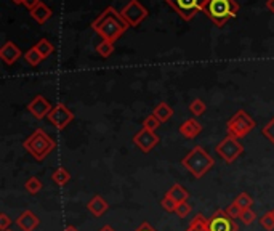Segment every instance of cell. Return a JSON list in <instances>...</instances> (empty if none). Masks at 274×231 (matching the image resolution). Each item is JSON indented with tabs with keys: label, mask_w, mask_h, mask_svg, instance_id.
I'll return each mask as SVG.
<instances>
[{
	"label": "cell",
	"mask_w": 274,
	"mask_h": 231,
	"mask_svg": "<svg viewBox=\"0 0 274 231\" xmlns=\"http://www.w3.org/2000/svg\"><path fill=\"white\" fill-rule=\"evenodd\" d=\"M24 60H26V63H28L29 66H37V64L42 63L43 57L39 53V50H37L36 47H32V48H29V50L24 53Z\"/></svg>",
	"instance_id": "603a6c76"
},
{
	"label": "cell",
	"mask_w": 274,
	"mask_h": 231,
	"mask_svg": "<svg viewBox=\"0 0 274 231\" xmlns=\"http://www.w3.org/2000/svg\"><path fill=\"white\" fill-rule=\"evenodd\" d=\"M162 122L160 120L154 116V114H151V116H148L145 120H143V127L145 129H148V130H151V132H156L157 129H159V125H160Z\"/></svg>",
	"instance_id": "83f0119b"
},
{
	"label": "cell",
	"mask_w": 274,
	"mask_h": 231,
	"mask_svg": "<svg viewBox=\"0 0 274 231\" xmlns=\"http://www.w3.org/2000/svg\"><path fill=\"white\" fill-rule=\"evenodd\" d=\"M120 15H122L125 23L130 28H135L141 23V21L148 18L149 12L146 10V7H143L138 2V0H130V2L120 10Z\"/></svg>",
	"instance_id": "ba28073f"
},
{
	"label": "cell",
	"mask_w": 274,
	"mask_h": 231,
	"mask_svg": "<svg viewBox=\"0 0 274 231\" xmlns=\"http://www.w3.org/2000/svg\"><path fill=\"white\" fill-rule=\"evenodd\" d=\"M166 194H169L177 204L188 202V199H189V193H188V190L183 188V186H181L180 183H175Z\"/></svg>",
	"instance_id": "ac0fdd59"
},
{
	"label": "cell",
	"mask_w": 274,
	"mask_h": 231,
	"mask_svg": "<svg viewBox=\"0 0 274 231\" xmlns=\"http://www.w3.org/2000/svg\"><path fill=\"white\" fill-rule=\"evenodd\" d=\"M225 211H226V214H228L229 217H231V218H239L240 214H242V209H240L234 201H233L231 204H229V206H226Z\"/></svg>",
	"instance_id": "1f68e13d"
},
{
	"label": "cell",
	"mask_w": 274,
	"mask_h": 231,
	"mask_svg": "<svg viewBox=\"0 0 274 231\" xmlns=\"http://www.w3.org/2000/svg\"><path fill=\"white\" fill-rule=\"evenodd\" d=\"M181 166L188 170L194 178L199 180L207 172L212 170V167L215 166V161L202 146H194L181 159Z\"/></svg>",
	"instance_id": "3957f363"
},
{
	"label": "cell",
	"mask_w": 274,
	"mask_h": 231,
	"mask_svg": "<svg viewBox=\"0 0 274 231\" xmlns=\"http://www.w3.org/2000/svg\"><path fill=\"white\" fill-rule=\"evenodd\" d=\"M215 151L218 152V156H220L225 162L231 164V162H234L240 156V154L244 152V146L240 145L237 138L228 135L220 143H218Z\"/></svg>",
	"instance_id": "52a82bcc"
},
{
	"label": "cell",
	"mask_w": 274,
	"mask_h": 231,
	"mask_svg": "<svg viewBox=\"0 0 274 231\" xmlns=\"http://www.w3.org/2000/svg\"><path fill=\"white\" fill-rule=\"evenodd\" d=\"M98 231H116L111 225H104V226H101L100 229H98Z\"/></svg>",
	"instance_id": "f35d334b"
},
{
	"label": "cell",
	"mask_w": 274,
	"mask_h": 231,
	"mask_svg": "<svg viewBox=\"0 0 274 231\" xmlns=\"http://www.w3.org/2000/svg\"><path fill=\"white\" fill-rule=\"evenodd\" d=\"M260 223H261L263 228L268 229V231L274 229V218H272V215H271L269 212H266L265 215L260 218Z\"/></svg>",
	"instance_id": "d6a6232c"
},
{
	"label": "cell",
	"mask_w": 274,
	"mask_h": 231,
	"mask_svg": "<svg viewBox=\"0 0 274 231\" xmlns=\"http://www.w3.org/2000/svg\"><path fill=\"white\" fill-rule=\"evenodd\" d=\"M87 209H89V212L95 217H103L107 211H109V204L106 199H103V197L100 194H95L92 199L89 201V204H87Z\"/></svg>",
	"instance_id": "9a60e30c"
},
{
	"label": "cell",
	"mask_w": 274,
	"mask_h": 231,
	"mask_svg": "<svg viewBox=\"0 0 274 231\" xmlns=\"http://www.w3.org/2000/svg\"><path fill=\"white\" fill-rule=\"evenodd\" d=\"M205 109H207V106H205V103L201 100V98H196V100H193V103L189 105V111H191L193 116H201V114H204Z\"/></svg>",
	"instance_id": "4316f807"
},
{
	"label": "cell",
	"mask_w": 274,
	"mask_h": 231,
	"mask_svg": "<svg viewBox=\"0 0 274 231\" xmlns=\"http://www.w3.org/2000/svg\"><path fill=\"white\" fill-rule=\"evenodd\" d=\"M63 231H79L77 228H75V226H72V225H69V226H66Z\"/></svg>",
	"instance_id": "ab89813d"
},
{
	"label": "cell",
	"mask_w": 274,
	"mask_h": 231,
	"mask_svg": "<svg viewBox=\"0 0 274 231\" xmlns=\"http://www.w3.org/2000/svg\"><path fill=\"white\" fill-rule=\"evenodd\" d=\"M12 222H13V220L10 218L5 212L0 214V231H5V229H8V226L12 225Z\"/></svg>",
	"instance_id": "e575fe53"
},
{
	"label": "cell",
	"mask_w": 274,
	"mask_h": 231,
	"mask_svg": "<svg viewBox=\"0 0 274 231\" xmlns=\"http://www.w3.org/2000/svg\"><path fill=\"white\" fill-rule=\"evenodd\" d=\"M159 135L156 134V132H151L148 129H141L140 132H136L135 137H133V143H135V146L138 149H141L143 152H149L151 149H154L157 145H159Z\"/></svg>",
	"instance_id": "8fae6325"
},
{
	"label": "cell",
	"mask_w": 274,
	"mask_h": 231,
	"mask_svg": "<svg viewBox=\"0 0 274 231\" xmlns=\"http://www.w3.org/2000/svg\"><path fill=\"white\" fill-rule=\"evenodd\" d=\"M269 214L272 215V218H274V209H271V211H269Z\"/></svg>",
	"instance_id": "b9f144b4"
},
{
	"label": "cell",
	"mask_w": 274,
	"mask_h": 231,
	"mask_svg": "<svg viewBox=\"0 0 274 231\" xmlns=\"http://www.w3.org/2000/svg\"><path fill=\"white\" fill-rule=\"evenodd\" d=\"M255 129V120L252 119L244 109L237 111L231 119L226 122V132L229 137H234V138H244L247 137L252 130Z\"/></svg>",
	"instance_id": "5b68a950"
},
{
	"label": "cell",
	"mask_w": 274,
	"mask_h": 231,
	"mask_svg": "<svg viewBox=\"0 0 274 231\" xmlns=\"http://www.w3.org/2000/svg\"><path fill=\"white\" fill-rule=\"evenodd\" d=\"M135 231H157V229H156L154 226H151L148 222H143V223H141Z\"/></svg>",
	"instance_id": "8d00e7d4"
},
{
	"label": "cell",
	"mask_w": 274,
	"mask_h": 231,
	"mask_svg": "<svg viewBox=\"0 0 274 231\" xmlns=\"http://www.w3.org/2000/svg\"><path fill=\"white\" fill-rule=\"evenodd\" d=\"M16 225L21 231H34L40 225V220L32 211H24L16 218Z\"/></svg>",
	"instance_id": "5bb4252c"
},
{
	"label": "cell",
	"mask_w": 274,
	"mask_h": 231,
	"mask_svg": "<svg viewBox=\"0 0 274 231\" xmlns=\"http://www.w3.org/2000/svg\"><path fill=\"white\" fill-rule=\"evenodd\" d=\"M23 148L31 154L36 161H45L51 151L57 149V141H54L45 130L37 129L23 141Z\"/></svg>",
	"instance_id": "7a4b0ae2"
},
{
	"label": "cell",
	"mask_w": 274,
	"mask_h": 231,
	"mask_svg": "<svg viewBox=\"0 0 274 231\" xmlns=\"http://www.w3.org/2000/svg\"><path fill=\"white\" fill-rule=\"evenodd\" d=\"M5 231H12V229H5Z\"/></svg>",
	"instance_id": "7bdbcfd3"
},
{
	"label": "cell",
	"mask_w": 274,
	"mask_h": 231,
	"mask_svg": "<svg viewBox=\"0 0 274 231\" xmlns=\"http://www.w3.org/2000/svg\"><path fill=\"white\" fill-rule=\"evenodd\" d=\"M175 214H177L180 218H184V217H188L191 214V206L188 202H183V204H178L177 207V211H175Z\"/></svg>",
	"instance_id": "836d02e7"
},
{
	"label": "cell",
	"mask_w": 274,
	"mask_h": 231,
	"mask_svg": "<svg viewBox=\"0 0 274 231\" xmlns=\"http://www.w3.org/2000/svg\"><path fill=\"white\" fill-rule=\"evenodd\" d=\"M207 228L209 231H239L234 218H231L225 209H218L210 218H207Z\"/></svg>",
	"instance_id": "9c48e42d"
},
{
	"label": "cell",
	"mask_w": 274,
	"mask_h": 231,
	"mask_svg": "<svg viewBox=\"0 0 274 231\" xmlns=\"http://www.w3.org/2000/svg\"><path fill=\"white\" fill-rule=\"evenodd\" d=\"M39 4H40V0H24V4H23V5L31 12V10H34Z\"/></svg>",
	"instance_id": "d590c367"
},
{
	"label": "cell",
	"mask_w": 274,
	"mask_h": 231,
	"mask_svg": "<svg viewBox=\"0 0 274 231\" xmlns=\"http://www.w3.org/2000/svg\"><path fill=\"white\" fill-rule=\"evenodd\" d=\"M51 180L54 185H58V186H64V185H68L69 180H71V173L69 170H66L64 167H58V169H54L53 173H51Z\"/></svg>",
	"instance_id": "ffe728a7"
},
{
	"label": "cell",
	"mask_w": 274,
	"mask_h": 231,
	"mask_svg": "<svg viewBox=\"0 0 274 231\" xmlns=\"http://www.w3.org/2000/svg\"><path fill=\"white\" fill-rule=\"evenodd\" d=\"M160 206H162L163 211H167V212H175V211H177V207H178V204L175 202L169 194H166V196L162 197Z\"/></svg>",
	"instance_id": "f1b7e54d"
},
{
	"label": "cell",
	"mask_w": 274,
	"mask_h": 231,
	"mask_svg": "<svg viewBox=\"0 0 274 231\" xmlns=\"http://www.w3.org/2000/svg\"><path fill=\"white\" fill-rule=\"evenodd\" d=\"M51 103L47 100L45 96H42V95H37L34 96V100H32L29 105H28V111L34 116L36 119H43V117H47L51 111Z\"/></svg>",
	"instance_id": "7c38bea8"
},
{
	"label": "cell",
	"mask_w": 274,
	"mask_h": 231,
	"mask_svg": "<svg viewBox=\"0 0 274 231\" xmlns=\"http://www.w3.org/2000/svg\"><path fill=\"white\" fill-rule=\"evenodd\" d=\"M261 134H263V137H266L272 145H274V117L269 120V122L263 127V130H261Z\"/></svg>",
	"instance_id": "4dcf8cb0"
},
{
	"label": "cell",
	"mask_w": 274,
	"mask_h": 231,
	"mask_svg": "<svg viewBox=\"0 0 274 231\" xmlns=\"http://www.w3.org/2000/svg\"><path fill=\"white\" fill-rule=\"evenodd\" d=\"M266 7H268V10L271 13H274V0H268L266 2Z\"/></svg>",
	"instance_id": "74e56055"
},
{
	"label": "cell",
	"mask_w": 274,
	"mask_h": 231,
	"mask_svg": "<svg viewBox=\"0 0 274 231\" xmlns=\"http://www.w3.org/2000/svg\"><path fill=\"white\" fill-rule=\"evenodd\" d=\"M152 114H154V116L160 120V122H167V120H170L172 116H173V109H172L167 103H159V105L154 108Z\"/></svg>",
	"instance_id": "d6986e66"
},
{
	"label": "cell",
	"mask_w": 274,
	"mask_h": 231,
	"mask_svg": "<svg viewBox=\"0 0 274 231\" xmlns=\"http://www.w3.org/2000/svg\"><path fill=\"white\" fill-rule=\"evenodd\" d=\"M51 15H53V12L51 10L43 4V2H40L34 10H31V16L34 18L39 24H43V23H47V21L51 18Z\"/></svg>",
	"instance_id": "e0dca14e"
},
{
	"label": "cell",
	"mask_w": 274,
	"mask_h": 231,
	"mask_svg": "<svg viewBox=\"0 0 274 231\" xmlns=\"http://www.w3.org/2000/svg\"><path fill=\"white\" fill-rule=\"evenodd\" d=\"M184 21H191L197 13L202 12L207 0H166Z\"/></svg>",
	"instance_id": "8992f818"
},
{
	"label": "cell",
	"mask_w": 274,
	"mask_h": 231,
	"mask_svg": "<svg viewBox=\"0 0 274 231\" xmlns=\"http://www.w3.org/2000/svg\"><path fill=\"white\" fill-rule=\"evenodd\" d=\"M178 130H180V134H181L184 138L193 140V138H196V137L202 132V125L197 122L196 119H186L184 122L180 125Z\"/></svg>",
	"instance_id": "2e32d148"
},
{
	"label": "cell",
	"mask_w": 274,
	"mask_h": 231,
	"mask_svg": "<svg viewBox=\"0 0 274 231\" xmlns=\"http://www.w3.org/2000/svg\"><path fill=\"white\" fill-rule=\"evenodd\" d=\"M24 188L29 194H37L42 188H43V185L42 182L37 178V177H31L26 183H24Z\"/></svg>",
	"instance_id": "484cf974"
},
{
	"label": "cell",
	"mask_w": 274,
	"mask_h": 231,
	"mask_svg": "<svg viewBox=\"0 0 274 231\" xmlns=\"http://www.w3.org/2000/svg\"><path fill=\"white\" fill-rule=\"evenodd\" d=\"M96 52H98V55H100V57L109 58V57L113 55V52H114V43L109 42V40H101V42L96 45Z\"/></svg>",
	"instance_id": "cb8c5ba5"
},
{
	"label": "cell",
	"mask_w": 274,
	"mask_h": 231,
	"mask_svg": "<svg viewBox=\"0 0 274 231\" xmlns=\"http://www.w3.org/2000/svg\"><path fill=\"white\" fill-rule=\"evenodd\" d=\"M128 28L130 26L125 23V19L122 18L120 12H117L114 7L104 8L92 23V29L98 36H100L103 40H109L113 43L122 36Z\"/></svg>",
	"instance_id": "6da1fadb"
},
{
	"label": "cell",
	"mask_w": 274,
	"mask_h": 231,
	"mask_svg": "<svg viewBox=\"0 0 274 231\" xmlns=\"http://www.w3.org/2000/svg\"><path fill=\"white\" fill-rule=\"evenodd\" d=\"M239 218L244 225H252L257 220V214L252 211V209H245V211H242V214H240Z\"/></svg>",
	"instance_id": "f546056e"
},
{
	"label": "cell",
	"mask_w": 274,
	"mask_h": 231,
	"mask_svg": "<svg viewBox=\"0 0 274 231\" xmlns=\"http://www.w3.org/2000/svg\"><path fill=\"white\" fill-rule=\"evenodd\" d=\"M186 231H209V228H207V218L202 214H196L194 218L191 220L189 226L186 228Z\"/></svg>",
	"instance_id": "44dd1931"
},
{
	"label": "cell",
	"mask_w": 274,
	"mask_h": 231,
	"mask_svg": "<svg viewBox=\"0 0 274 231\" xmlns=\"http://www.w3.org/2000/svg\"><path fill=\"white\" fill-rule=\"evenodd\" d=\"M21 58V50L16 43L7 40L2 48H0V60H2L5 64H13Z\"/></svg>",
	"instance_id": "4fadbf2b"
},
{
	"label": "cell",
	"mask_w": 274,
	"mask_h": 231,
	"mask_svg": "<svg viewBox=\"0 0 274 231\" xmlns=\"http://www.w3.org/2000/svg\"><path fill=\"white\" fill-rule=\"evenodd\" d=\"M234 202L242 209V211H245V209H252V206H254V199H252V196L249 193H240L234 199Z\"/></svg>",
	"instance_id": "d4e9b609"
},
{
	"label": "cell",
	"mask_w": 274,
	"mask_h": 231,
	"mask_svg": "<svg viewBox=\"0 0 274 231\" xmlns=\"http://www.w3.org/2000/svg\"><path fill=\"white\" fill-rule=\"evenodd\" d=\"M47 119H48V122L51 125H54L58 130H63L74 120V114L66 105L58 103L57 106H53V109L50 111V114L47 116Z\"/></svg>",
	"instance_id": "30bf717a"
},
{
	"label": "cell",
	"mask_w": 274,
	"mask_h": 231,
	"mask_svg": "<svg viewBox=\"0 0 274 231\" xmlns=\"http://www.w3.org/2000/svg\"><path fill=\"white\" fill-rule=\"evenodd\" d=\"M202 12L213 21V24L223 28L229 19L237 15L239 4L236 0H207Z\"/></svg>",
	"instance_id": "277c9868"
},
{
	"label": "cell",
	"mask_w": 274,
	"mask_h": 231,
	"mask_svg": "<svg viewBox=\"0 0 274 231\" xmlns=\"http://www.w3.org/2000/svg\"><path fill=\"white\" fill-rule=\"evenodd\" d=\"M12 2H13L15 5H21V4H24V0H12Z\"/></svg>",
	"instance_id": "60d3db41"
},
{
	"label": "cell",
	"mask_w": 274,
	"mask_h": 231,
	"mask_svg": "<svg viewBox=\"0 0 274 231\" xmlns=\"http://www.w3.org/2000/svg\"><path fill=\"white\" fill-rule=\"evenodd\" d=\"M34 47L39 50V53L43 57V60L48 58L50 55H53V52H54V45H53V43H51L48 39H40Z\"/></svg>",
	"instance_id": "7402d4cb"
}]
</instances>
